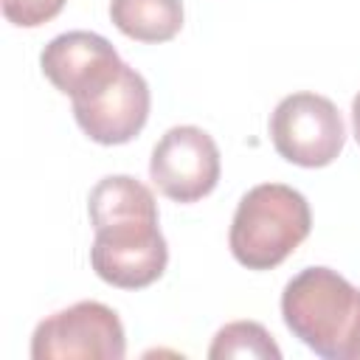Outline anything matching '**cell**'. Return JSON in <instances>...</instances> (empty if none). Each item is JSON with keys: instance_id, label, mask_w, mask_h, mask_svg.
I'll return each mask as SVG.
<instances>
[{"instance_id": "cell-4", "label": "cell", "mask_w": 360, "mask_h": 360, "mask_svg": "<svg viewBox=\"0 0 360 360\" xmlns=\"http://www.w3.org/2000/svg\"><path fill=\"white\" fill-rule=\"evenodd\" d=\"M270 138L276 152L304 169L329 166L343 143L346 127L332 98L318 93H290L270 115Z\"/></svg>"}, {"instance_id": "cell-10", "label": "cell", "mask_w": 360, "mask_h": 360, "mask_svg": "<svg viewBox=\"0 0 360 360\" xmlns=\"http://www.w3.org/2000/svg\"><path fill=\"white\" fill-rule=\"evenodd\" d=\"M211 360H225V357H256V360H278L281 349L276 346L273 335L256 323V321H233L225 323L208 349Z\"/></svg>"}, {"instance_id": "cell-2", "label": "cell", "mask_w": 360, "mask_h": 360, "mask_svg": "<svg viewBox=\"0 0 360 360\" xmlns=\"http://www.w3.org/2000/svg\"><path fill=\"white\" fill-rule=\"evenodd\" d=\"M287 329L323 360H360V290L332 267H304L281 292Z\"/></svg>"}, {"instance_id": "cell-12", "label": "cell", "mask_w": 360, "mask_h": 360, "mask_svg": "<svg viewBox=\"0 0 360 360\" xmlns=\"http://www.w3.org/2000/svg\"><path fill=\"white\" fill-rule=\"evenodd\" d=\"M352 127H354V138H357V143H360V93H357L354 101H352Z\"/></svg>"}, {"instance_id": "cell-1", "label": "cell", "mask_w": 360, "mask_h": 360, "mask_svg": "<svg viewBox=\"0 0 360 360\" xmlns=\"http://www.w3.org/2000/svg\"><path fill=\"white\" fill-rule=\"evenodd\" d=\"M87 211L96 231L90 264L101 281L141 290L163 276L169 248L158 225V202L138 177H101L90 188Z\"/></svg>"}, {"instance_id": "cell-6", "label": "cell", "mask_w": 360, "mask_h": 360, "mask_svg": "<svg viewBox=\"0 0 360 360\" xmlns=\"http://www.w3.org/2000/svg\"><path fill=\"white\" fill-rule=\"evenodd\" d=\"M70 101L82 132L104 146L132 141L149 118V84L127 62H121L107 79Z\"/></svg>"}, {"instance_id": "cell-8", "label": "cell", "mask_w": 360, "mask_h": 360, "mask_svg": "<svg viewBox=\"0 0 360 360\" xmlns=\"http://www.w3.org/2000/svg\"><path fill=\"white\" fill-rule=\"evenodd\" d=\"M118 65H121L118 51L110 45V39L93 31L59 34L39 53V68L45 79L70 98L96 87Z\"/></svg>"}, {"instance_id": "cell-9", "label": "cell", "mask_w": 360, "mask_h": 360, "mask_svg": "<svg viewBox=\"0 0 360 360\" xmlns=\"http://www.w3.org/2000/svg\"><path fill=\"white\" fill-rule=\"evenodd\" d=\"M110 20L138 42H169L183 28L180 0H110Z\"/></svg>"}, {"instance_id": "cell-3", "label": "cell", "mask_w": 360, "mask_h": 360, "mask_svg": "<svg viewBox=\"0 0 360 360\" xmlns=\"http://www.w3.org/2000/svg\"><path fill=\"white\" fill-rule=\"evenodd\" d=\"M312 231V211L301 191L284 183H259L236 205L228 245L248 270L278 267Z\"/></svg>"}, {"instance_id": "cell-11", "label": "cell", "mask_w": 360, "mask_h": 360, "mask_svg": "<svg viewBox=\"0 0 360 360\" xmlns=\"http://www.w3.org/2000/svg\"><path fill=\"white\" fill-rule=\"evenodd\" d=\"M65 8V0H3V14L20 28H37L53 20Z\"/></svg>"}, {"instance_id": "cell-7", "label": "cell", "mask_w": 360, "mask_h": 360, "mask_svg": "<svg viewBox=\"0 0 360 360\" xmlns=\"http://www.w3.org/2000/svg\"><path fill=\"white\" fill-rule=\"evenodd\" d=\"M149 177L163 197L174 202H197L211 194L219 180V149L200 127H172L152 149Z\"/></svg>"}, {"instance_id": "cell-5", "label": "cell", "mask_w": 360, "mask_h": 360, "mask_svg": "<svg viewBox=\"0 0 360 360\" xmlns=\"http://www.w3.org/2000/svg\"><path fill=\"white\" fill-rule=\"evenodd\" d=\"M127 354L124 326L101 301H79L37 323L31 335L34 360H121Z\"/></svg>"}]
</instances>
